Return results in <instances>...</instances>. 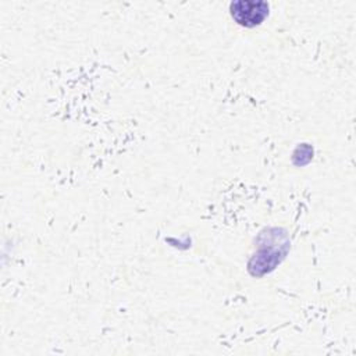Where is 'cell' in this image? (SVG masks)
<instances>
[{
    "instance_id": "6da1fadb",
    "label": "cell",
    "mask_w": 356,
    "mask_h": 356,
    "mask_svg": "<svg viewBox=\"0 0 356 356\" xmlns=\"http://www.w3.org/2000/svg\"><path fill=\"white\" fill-rule=\"evenodd\" d=\"M229 10L236 24L246 28H252L261 24L268 15V4L266 1L239 0L231 3Z\"/></svg>"
}]
</instances>
